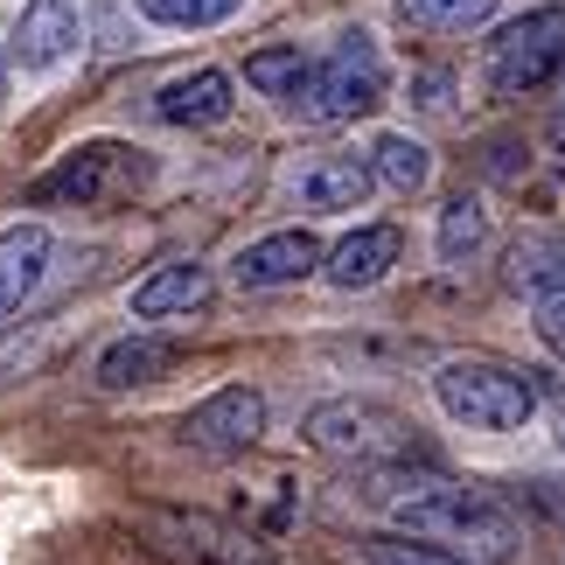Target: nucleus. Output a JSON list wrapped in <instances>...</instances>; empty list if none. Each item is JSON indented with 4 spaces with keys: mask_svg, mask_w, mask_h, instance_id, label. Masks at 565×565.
<instances>
[{
    "mask_svg": "<svg viewBox=\"0 0 565 565\" xmlns=\"http://www.w3.org/2000/svg\"><path fill=\"white\" fill-rule=\"evenodd\" d=\"M377 503L391 516V531L412 537V545H433L461 565H516L531 552V531L510 503H495L489 489L447 482L440 468L426 475H391L377 468Z\"/></svg>",
    "mask_w": 565,
    "mask_h": 565,
    "instance_id": "obj_1",
    "label": "nucleus"
},
{
    "mask_svg": "<svg viewBox=\"0 0 565 565\" xmlns=\"http://www.w3.org/2000/svg\"><path fill=\"white\" fill-rule=\"evenodd\" d=\"M433 398L454 426H475V433H516L537 412V384L510 363H482V356H461V363H440L433 377Z\"/></svg>",
    "mask_w": 565,
    "mask_h": 565,
    "instance_id": "obj_2",
    "label": "nucleus"
},
{
    "mask_svg": "<svg viewBox=\"0 0 565 565\" xmlns=\"http://www.w3.org/2000/svg\"><path fill=\"white\" fill-rule=\"evenodd\" d=\"M384 92H391V71H384L377 35L350 29L329 56L315 63L308 98H300L294 113H300V119H315V126H350V119H363V113H377Z\"/></svg>",
    "mask_w": 565,
    "mask_h": 565,
    "instance_id": "obj_3",
    "label": "nucleus"
},
{
    "mask_svg": "<svg viewBox=\"0 0 565 565\" xmlns=\"http://www.w3.org/2000/svg\"><path fill=\"white\" fill-rule=\"evenodd\" d=\"M308 440L335 461H356V468H398L412 461V426L398 419L391 405L377 398H329L308 412Z\"/></svg>",
    "mask_w": 565,
    "mask_h": 565,
    "instance_id": "obj_4",
    "label": "nucleus"
},
{
    "mask_svg": "<svg viewBox=\"0 0 565 565\" xmlns=\"http://www.w3.org/2000/svg\"><path fill=\"white\" fill-rule=\"evenodd\" d=\"M565 71V8H531L489 42V92L495 98H531L537 84Z\"/></svg>",
    "mask_w": 565,
    "mask_h": 565,
    "instance_id": "obj_5",
    "label": "nucleus"
},
{
    "mask_svg": "<svg viewBox=\"0 0 565 565\" xmlns=\"http://www.w3.org/2000/svg\"><path fill=\"white\" fill-rule=\"evenodd\" d=\"M258 433H266V398H258L252 384L210 391V398L182 419V440L195 454H245V447H258Z\"/></svg>",
    "mask_w": 565,
    "mask_h": 565,
    "instance_id": "obj_6",
    "label": "nucleus"
},
{
    "mask_svg": "<svg viewBox=\"0 0 565 565\" xmlns=\"http://www.w3.org/2000/svg\"><path fill=\"white\" fill-rule=\"evenodd\" d=\"M126 175H140V161H134V147H119V140H92V147H77L63 168H50V175L35 182V203H105V195H119Z\"/></svg>",
    "mask_w": 565,
    "mask_h": 565,
    "instance_id": "obj_7",
    "label": "nucleus"
},
{
    "mask_svg": "<svg viewBox=\"0 0 565 565\" xmlns=\"http://www.w3.org/2000/svg\"><path fill=\"white\" fill-rule=\"evenodd\" d=\"M308 273H321V237L315 231H273V237H258V245H245V252L231 258V279L245 294L300 287Z\"/></svg>",
    "mask_w": 565,
    "mask_h": 565,
    "instance_id": "obj_8",
    "label": "nucleus"
},
{
    "mask_svg": "<svg viewBox=\"0 0 565 565\" xmlns=\"http://www.w3.org/2000/svg\"><path fill=\"white\" fill-rule=\"evenodd\" d=\"M77 42H84L77 0H21V21H14V63L21 71H56L63 56H77Z\"/></svg>",
    "mask_w": 565,
    "mask_h": 565,
    "instance_id": "obj_9",
    "label": "nucleus"
},
{
    "mask_svg": "<svg viewBox=\"0 0 565 565\" xmlns=\"http://www.w3.org/2000/svg\"><path fill=\"white\" fill-rule=\"evenodd\" d=\"M147 537L168 552V558H189V565H258L252 537H237L210 516H175V510H154L147 516Z\"/></svg>",
    "mask_w": 565,
    "mask_h": 565,
    "instance_id": "obj_10",
    "label": "nucleus"
},
{
    "mask_svg": "<svg viewBox=\"0 0 565 565\" xmlns=\"http://www.w3.org/2000/svg\"><path fill=\"white\" fill-rule=\"evenodd\" d=\"M398 252H405L398 224H363V231L342 237L335 252H321V273H329V287H342V294H363L398 266Z\"/></svg>",
    "mask_w": 565,
    "mask_h": 565,
    "instance_id": "obj_11",
    "label": "nucleus"
},
{
    "mask_svg": "<svg viewBox=\"0 0 565 565\" xmlns=\"http://www.w3.org/2000/svg\"><path fill=\"white\" fill-rule=\"evenodd\" d=\"M371 189H377V175H371V161H363V154H321V161H308L294 175L300 210H321V216L363 210V203H371Z\"/></svg>",
    "mask_w": 565,
    "mask_h": 565,
    "instance_id": "obj_12",
    "label": "nucleus"
},
{
    "mask_svg": "<svg viewBox=\"0 0 565 565\" xmlns=\"http://www.w3.org/2000/svg\"><path fill=\"white\" fill-rule=\"evenodd\" d=\"M216 294L210 266H195V258H168V266H154L134 287V315L140 321H175V315H203Z\"/></svg>",
    "mask_w": 565,
    "mask_h": 565,
    "instance_id": "obj_13",
    "label": "nucleus"
},
{
    "mask_svg": "<svg viewBox=\"0 0 565 565\" xmlns=\"http://www.w3.org/2000/svg\"><path fill=\"white\" fill-rule=\"evenodd\" d=\"M175 342L168 335H147V329H134V335H119V342H105V356H98V391H147V384H161L168 371H175Z\"/></svg>",
    "mask_w": 565,
    "mask_h": 565,
    "instance_id": "obj_14",
    "label": "nucleus"
},
{
    "mask_svg": "<svg viewBox=\"0 0 565 565\" xmlns=\"http://www.w3.org/2000/svg\"><path fill=\"white\" fill-rule=\"evenodd\" d=\"M231 105H237L231 71H189V77H168L154 92V119H168V126H216V119H231Z\"/></svg>",
    "mask_w": 565,
    "mask_h": 565,
    "instance_id": "obj_15",
    "label": "nucleus"
},
{
    "mask_svg": "<svg viewBox=\"0 0 565 565\" xmlns=\"http://www.w3.org/2000/svg\"><path fill=\"white\" fill-rule=\"evenodd\" d=\"M50 273V231L42 224H8L0 231V321L21 315V300Z\"/></svg>",
    "mask_w": 565,
    "mask_h": 565,
    "instance_id": "obj_16",
    "label": "nucleus"
},
{
    "mask_svg": "<svg viewBox=\"0 0 565 565\" xmlns=\"http://www.w3.org/2000/svg\"><path fill=\"white\" fill-rule=\"evenodd\" d=\"M308 77H315V56H300V50H258V56H245V84L258 98L300 105V98H308Z\"/></svg>",
    "mask_w": 565,
    "mask_h": 565,
    "instance_id": "obj_17",
    "label": "nucleus"
},
{
    "mask_svg": "<svg viewBox=\"0 0 565 565\" xmlns=\"http://www.w3.org/2000/svg\"><path fill=\"white\" fill-rule=\"evenodd\" d=\"M363 161H371V175H377L384 189H398V195H419V189L433 182V154H426L412 134H384Z\"/></svg>",
    "mask_w": 565,
    "mask_h": 565,
    "instance_id": "obj_18",
    "label": "nucleus"
},
{
    "mask_svg": "<svg viewBox=\"0 0 565 565\" xmlns=\"http://www.w3.org/2000/svg\"><path fill=\"white\" fill-rule=\"evenodd\" d=\"M510 279H516V287H531V294L565 287V237H552V231L516 237V245H510Z\"/></svg>",
    "mask_w": 565,
    "mask_h": 565,
    "instance_id": "obj_19",
    "label": "nucleus"
},
{
    "mask_svg": "<svg viewBox=\"0 0 565 565\" xmlns=\"http://www.w3.org/2000/svg\"><path fill=\"white\" fill-rule=\"evenodd\" d=\"M495 14V0H398V21L419 35H468Z\"/></svg>",
    "mask_w": 565,
    "mask_h": 565,
    "instance_id": "obj_20",
    "label": "nucleus"
},
{
    "mask_svg": "<svg viewBox=\"0 0 565 565\" xmlns=\"http://www.w3.org/2000/svg\"><path fill=\"white\" fill-rule=\"evenodd\" d=\"M482 231H489V216L475 195H454V203L440 210V258L447 266H461V258H475V245H482Z\"/></svg>",
    "mask_w": 565,
    "mask_h": 565,
    "instance_id": "obj_21",
    "label": "nucleus"
},
{
    "mask_svg": "<svg viewBox=\"0 0 565 565\" xmlns=\"http://www.w3.org/2000/svg\"><path fill=\"white\" fill-rule=\"evenodd\" d=\"M245 0H140V14L154 21V29H216V21H231Z\"/></svg>",
    "mask_w": 565,
    "mask_h": 565,
    "instance_id": "obj_22",
    "label": "nucleus"
},
{
    "mask_svg": "<svg viewBox=\"0 0 565 565\" xmlns=\"http://www.w3.org/2000/svg\"><path fill=\"white\" fill-rule=\"evenodd\" d=\"M537 342H545L552 356H565V287H552V294H537Z\"/></svg>",
    "mask_w": 565,
    "mask_h": 565,
    "instance_id": "obj_23",
    "label": "nucleus"
},
{
    "mask_svg": "<svg viewBox=\"0 0 565 565\" xmlns=\"http://www.w3.org/2000/svg\"><path fill=\"white\" fill-rule=\"evenodd\" d=\"M371 565H461V558H447V552H433V545H412V537H391V545L371 552Z\"/></svg>",
    "mask_w": 565,
    "mask_h": 565,
    "instance_id": "obj_24",
    "label": "nucleus"
},
{
    "mask_svg": "<svg viewBox=\"0 0 565 565\" xmlns=\"http://www.w3.org/2000/svg\"><path fill=\"white\" fill-rule=\"evenodd\" d=\"M447 92H454L447 77H419V105H426V113H447Z\"/></svg>",
    "mask_w": 565,
    "mask_h": 565,
    "instance_id": "obj_25",
    "label": "nucleus"
},
{
    "mask_svg": "<svg viewBox=\"0 0 565 565\" xmlns=\"http://www.w3.org/2000/svg\"><path fill=\"white\" fill-rule=\"evenodd\" d=\"M558 440H565V398H558Z\"/></svg>",
    "mask_w": 565,
    "mask_h": 565,
    "instance_id": "obj_26",
    "label": "nucleus"
},
{
    "mask_svg": "<svg viewBox=\"0 0 565 565\" xmlns=\"http://www.w3.org/2000/svg\"><path fill=\"white\" fill-rule=\"evenodd\" d=\"M0 84H8V50H0Z\"/></svg>",
    "mask_w": 565,
    "mask_h": 565,
    "instance_id": "obj_27",
    "label": "nucleus"
},
{
    "mask_svg": "<svg viewBox=\"0 0 565 565\" xmlns=\"http://www.w3.org/2000/svg\"><path fill=\"white\" fill-rule=\"evenodd\" d=\"M558 105H565V71H558Z\"/></svg>",
    "mask_w": 565,
    "mask_h": 565,
    "instance_id": "obj_28",
    "label": "nucleus"
}]
</instances>
